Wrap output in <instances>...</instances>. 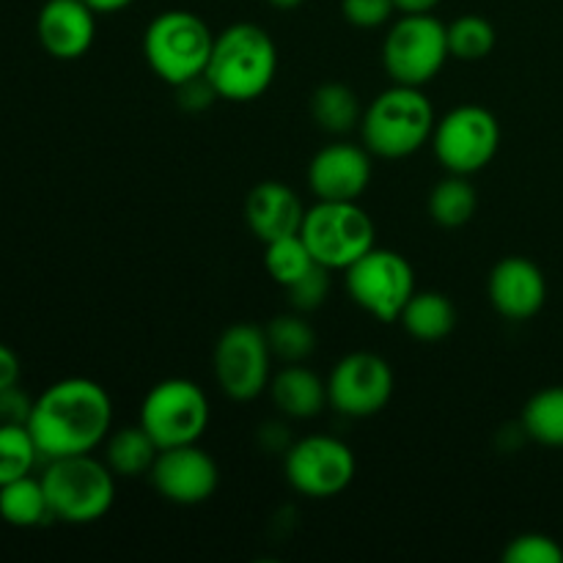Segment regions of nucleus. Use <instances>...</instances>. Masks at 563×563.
Segmentation results:
<instances>
[{
    "label": "nucleus",
    "instance_id": "nucleus-10",
    "mask_svg": "<svg viewBox=\"0 0 563 563\" xmlns=\"http://www.w3.org/2000/svg\"><path fill=\"white\" fill-rule=\"evenodd\" d=\"M432 146L449 174L471 176L487 168L498 154L500 124L482 104H462L438 121Z\"/></svg>",
    "mask_w": 563,
    "mask_h": 563
},
{
    "label": "nucleus",
    "instance_id": "nucleus-15",
    "mask_svg": "<svg viewBox=\"0 0 563 563\" xmlns=\"http://www.w3.org/2000/svg\"><path fill=\"white\" fill-rule=\"evenodd\" d=\"M366 146L333 143L317 152L308 165V185L319 201H357L372 181V157Z\"/></svg>",
    "mask_w": 563,
    "mask_h": 563
},
{
    "label": "nucleus",
    "instance_id": "nucleus-21",
    "mask_svg": "<svg viewBox=\"0 0 563 563\" xmlns=\"http://www.w3.org/2000/svg\"><path fill=\"white\" fill-rule=\"evenodd\" d=\"M157 454V443L148 438V432L141 423H137V427L119 429V432H113L104 440V462H108V467L115 476H146V473L152 471Z\"/></svg>",
    "mask_w": 563,
    "mask_h": 563
},
{
    "label": "nucleus",
    "instance_id": "nucleus-23",
    "mask_svg": "<svg viewBox=\"0 0 563 563\" xmlns=\"http://www.w3.org/2000/svg\"><path fill=\"white\" fill-rule=\"evenodd\" d=\"M0 520L14 528H36L53 520L42 478L22 476L0 487Z\"/></svg>",
    "mask_w": 563,
    "mask_h": 563
},
{
    "label": "nucleus",
    "instance_id": "nucleus-22",
    "mask_svg": "<svg viewBox=\"0 0 563 563\" xmlns=\"http://www.w3.org/2000/svg\"><path fill=\"white\" fill-rule=\"evenodd\" d=\"M311 115L319 130L330 135H346L363 119L361 99L344 82H322L311 97Z\"/></svg>",
    "mask_w": 563,
    "mask_h": 563
},
{
    "label": "nucleus",
    "instance_id": "nucleus-17",
    "mask_svg": "<svg viewBox=\"0 0 563 563\" xmlns=\"http://www.w3.org/2000/svg\"><path fill=\"white\" fill-rule=\"evenodd\" d=\"M489 300L500 317L511 322H526L542 311L548 300V280L533 262L509 256L495 264L489 275Z\"/></svg>",
    "mask_w": 563,
    "mask_h": 563
},
{
    "label": "nucleus",
    "instance_id": "nucleus-25",
    "mask_svg": "<svg viewBox=\"0 0 563 563\" xmlns=\"http://www.w3.org/2000/svg\"><path fill=\"white\" fill-rule=\"evenodd\" d=\"M522 429L542 445H563V385L544 388L528 399Z\"/></svg>",
    "mask_w": 563,
    "mask_h": 563
},
{
    "label": "nucleus",
    "instance_id": "nucleus-36",
    "mask_svg": "<svg viewBox=\"0 0 563 563\" xmlns=\"http://www.w3.org/2000/svg\"><path fill=\"white\" fill-rule=\"evenodd\" d=\"M88 5H91L97 14H113V11H121L126 9V5H132L135 0H86Z\"/></svg>",
    "mask_w": 563,
    "mask_h": 563
},
{
    "label": "nucleus",
    "instance_id": "nucleus-31",
    "mask_svg": "<svg viewBox=\"0 0 563 563\" xmlns=\"http://www.w3.org/2000/svg\"><path fill=\"white\" fill-rule=\"evenodd\" d=\"M330 291V269L322 267V264H313L300 280L289 286V300L297 311L308 313V311H317L319 306L324 302Z\"/></svg>",
    "mask_w": 563,
    "mask_h": 563
},
{
    "label": "nucleus",
    "instance_id": "nucleus-18",
    "mask_svg": "<svg viewBox=\"0 0 563 563\" xmlns=\"http://www.w3.org/2000/svg\"><path fill=\"white\" fill-rule=\"evenodd\" d=\"M247 229L264 245L280 236L300 234L306 209H302L300 196L284 181H262L247 192L245 201Z\"/></svg>",
    "mask_w": 563,
    "mask_h": 563
},
{
    "label": "nucleus",
    "instance_id": "nucleus-24",
    "mask_svg": "<svg viewBox=\"0 0 563 563\" xmlns=\"http://www.w3.org/2000/svg\"><path fill=\"white\" fill-rule=\"evenodd\" d=\"M478 196L476 187L467 181V176L451 174L449 179L438 181L429 192V214L443 229H460L476 214Z\"/></svg>",
    "mask_w": 563,
    "mask_h": 563
},
{
    "label": "nucleus",
    "instance_id": "nucleus-19",
    "mask_svg": "<svg viewBox=\"0 0 563 563\" xmlns=\"http://www.w3.org/2000/svg\"><path fill=\"white\" fill-rule=\"evenodd\" d=\"M273 390V401L284 416L289 418H317L328 405V385L306 366L289 363L284 372H278L269 383Z\"/></svg>",
    "mask_w": 563,
    "mask_h": 563
},
{
    "label": "nucleus",
    "instance_id": "nucleus-4",
    "mask_svg": "<svg viewBox=\"0 0 563 563\" xmlns=\"http://www.w3.org/2000/svg\"><path fill=\"white\" fill-rule=\"evenodd\" d=\"M115 473L108 462L93 460L91 454L60 456L49 460L42 473V487L47 495L53 520L69 526L97 522L113 509Z\"/></svg>",
    "mask_w": 563,
    "mask_h": 563
},
{
    "label": "nucleus",
    "instance_id": "nucleus-3",
    "mask_svg": "<svg viewBox=\"0 0 563 563\" xmlns=\"http://www.w3.org/2000/svg\"><path fill=\"white\" fill-rule=\"evenodd\" d=\"M434 108L418 86L394 82L379 93L361 119L363 146L385 159H401L416 154L434 135Z\"/></svg>",
    "mask_w": 563,
    "mask_h": 563
},
{
    "label": "nucleus",
    "instance_id": "nucleus-20",
    "mask_svg": "<svg viewBox=\"0 0 563 563\" xmlns=\"http://www.w3.org/2000/svg\"><path fill=\"white\" fill-rule=\"evenodd\" d=\"M399 319L412 339L440 341L456 328V308L440 291H416Z\"/></svg>",
    "mask_w": 563,
    "mask_h": 563
},
{
    "label": "nucleus",
    "instance_id": "nucleus-37",
    "mask_svg": "<svg viewBox=\"0 0 563 563\" xmlns=\"http://www.w3.org/2000/svg\"><path fill=\"white\" fill-rule=\"evenodd\" d=\"M269 5H273V9H280V11H291V9H297V5H302L306 3V0H267Z\"/></svg>",
    "mask_w": 563,
    "mask_h": 563
},
{
    "label": "nucleus",
    "instance_id": "nucleus-30",
    "mask_svg": "<svg viewBox=\"0 0 563 563\" xmlns=\"http://www.w3.org/2000/svg\"><path fill=\"white\" fill-rule=\"evenodd\" d=\"M506 563H563V550L548 533H522L504 550Z\"/></svg>",
    "mask_w": 563,
    "mask_h": 563
},
{
    "label": "nucleus",
    "instance_id": "nucleus-7",
    "mask_svg": "<svg viewBox=\"0 0 563 563\" xmlns=\"http://www.w3.org/2000/svg\"><path fill=\"white\" fill-rule=\"evenodd\" d=\"M300 236L322 267L346 269L374 247V220L357 201H319L302 220Z\"/></svg>",
    "mask_w": 563,
    "mask_h": 563
},
{
    "label": "nucleus",
    "instance_id": "nucleus-34",
    "mask_svg": "<svg viewBox=\"0 0 563 563\" xmlns=\"http://www.w3.org/2000/svg\"><path fill=\"white\" fill-rule=\"evenodd\" d=\"M16 383H20V357L14 355V350L0 344V390Z\"/></svg>",
    "mask_w": 563,
    "mask_h": 563
},
{
    "label": "nucleus",
    "instance_id": "nucleus-1",
    "mask_svg": "<svg viewBox=\"0 0 563 563\" xmlns=\"http://www.w3.org/2000/svg\"><path fill=\"white\" fill-rule=\"evenodd\" d=\"M113 423V401L108 390L86 377L53 383L33 399L27 432L44 460L91 454L108 440Z\"/></svg>",
    "mask_w": 563,
    "mask_h": 563
},
{
    "label": "nucleus",
    "instance_id": "nucleus-16",
    "mask_svg": "<svg viewBox=\"0 0 563 563\" xmlns=\"http://www.w3.org/2000/svg\"><path fill=\"white\" fill-rule=\"evenodd\" d=\"M93 14L86 0H47L36 20L38 42L58 60L82 58L97 36Z\"/></svg>",
    "mask_w": 563,
    "mask_h": 563
},
{
    "label": "nucleus",
    "instance_id": "nucleus-13",
    "mask_svg": "<svg viewBox=\"0 0 563 563\" xmlns=\"http://www.w3.org/2000/svg\"><path fill=\"white\" fill-rule=\"evenodd\" d=\"M394 396V368L374 352H352L335 363L328 379V399L341 416L372 418Z\"/></svg>",
    "mask_w": 563,
    "mask_h": 563
},
{
    "label": "nucleus",
    "instance_id": "nucleus-6",
    "mask_svg": "<svg viewBox=\"0 0 563 563\" xmlns=\"http://www.w3.org/2000/svg\"><path fill=\"white\" fill-rule=\"evenodd\" d=\"M449 25L432 14H405L383 42V64L394 82L423 88L449 60Z\"/></svg>",
    "mask_w": 563,
    "mask_h": 563
},
{
    "label": "nucleus",
    "instance_id": "nucleus-9",
    "mask_svg": "<svg viewBox=\"0 0 563 563\" xmlns=\"http://www.w3.org/2000/svg\"><path fill=\"white\" fill-rule=\"evenodd\" d=\"M346 291L379 322H394L416 295V273L401 253L372 247L366 256L346 267Z\"/></svg>",
    "mask_w": 563,
    "mask_h": 563
},
{
    "label": "nucleus",
    "instance_id": "nucleus-12",
    "mask_svg": "<svg viewBox=\"0 0 563 563\" xmlns=\"http://www.w3.org/2000/svg\"><path fill=\"white\" fill-rule=\"evenodd\" d=\"M355 454L346 443L311 434L286 451V478L308 498H333L355 478Z\"/></svg>",
    "mask_w": 563,
    "mask_h": 563
},
{
    "label": "nucleus",
    "instance_id": "nucleus-33",
    "mask_svg": "<svg viewBox=\"0 0 563 563\" xmlns=\"http://www.w3.org/2000/svg\"><path fill=\"white\" fill-rule=\"evenodd\" d=\"M31 410L33 399H27L16 385L0 390V423H20V427H27Z\"/></svg>",
    "mask_w": 563,
    "mask_h": 563
},
{
    "label": "nucleus",
    "instance_id": "nucleus-14",
    "mask_svg": "<svg viewBox=\"0 0 563 563\" xmlns=\"http://www.w3.org/2000/svg\"><path fill=\"white\" fill-rule=\"evenodd\" d=\"M148 476H152L154 489L176 506L203 504L212 498L220 484L218 462L207 451L198 449V443L163 449Z\"/></svg>",
    "mask_w": 563,
    "mask_h": 563
},
{
    "label": "nucleus",
    "instance_id": "nucleus-35",
    "mask_svg": "<svg viewBox=\"0 0 563 563\" xmlns=\"http://www.w3.org/2000/svg\"><path fill=\"white\" fill-rule=\"evenodd\" d=\"M401 14H432L443 0H394Z\"/></svg>",
    "mask_w": 563,
    "mask_h": 563
},
{
    "label": "nucleus",
    "instance_id": "nucleus-26",
    "mask_svg": "<svg viewBox=\"0 0 563 563\" xmlns=\"http://www.w3.org/2000/svg\"><path fill=\"white\" fill-rule=\"evenodd\" d=\"M267 341L273 357H280L286 363H300L313 355L317 350V333L311 324L297 313H280L267 324Z\"/></svg>",
    "mask_w": 563,
    "mask_h": 563
},
{
    "label": "nucleus",
    "instance_id": "nucleus-32",
    "mask_svg": "<svg viewBox=\"0 0 563 563\" xmlns=\"http://www.w3.org/2000/svg\"><path fill=\"white\" fill-rule=\"evenodd\" d=\"M394 0H341V14L355 27H379L394 16Z\"/></svg>",
    "mask_w": 563,
    "mask_h": 563
},
{
    "label": "nucleus",
    "instance_id": "nucleus-8",
    "mask_svg": "<svg viewBox=\"0 0 563 563\" xmlns=\"http://www.w3.org/2000/svg\"><path fill=\"white\" fill-rule=\"evenodd\" d=\"M141 427L159 451L198 443L209 427L207 394L192 379H163L143 399Z\"/></svg>",
    "mask_w": 563,
    "mask_h": 563
},
{
    "label": "nucleus",
    "instance_id": "nucleus-28",
    "mask_svg": "<svg viewBox=\"0 0 563 563\" xmlns=\"http://www.w3.org/2000/svg\"><path fill=\"white\" fill-rule=\"evenodd\" d=\"M38 460H42V454H38L27 427L0 423V487L22 476H31Z\"/></svg>",
    "mask_w": 563,
    "mask_h": 563
},
{
    "label": "nucleus",
    "instance_id": "nucleus-5",
    "mask_svg": "<svg viewBox=\"0 0 563 563\" xmlns=\"http://www.w3.org/2000/svg\"><path fill=\"white\" fill-rule=\"evenodd\" d=\"M214 47V33L198 14L170 9L154 16L143 33V55L154 75L168 86L201 77Z\"/></svg>",
    "mask_w": 563,
    "mask_h": 563
},
{
    "label": "nucleus",
    "instance_id": "nucleus-11",
    "mask_svg": "<svg viewBox=\"0 0 563 563\" xmlns=\"http://www.w3.org/2000/svg\"><path fill=\"white\" fill-rule=\"evenodd\" d=\"M214 379L220 390L234 401H251L269 385V350L267 333L251 322H236L223 330L214 344Z\"/></svg>",
    "mask_w": 563,
    "mask_h": 563
},
{
    "label": "nucleus",
    "instance_id": "nucleus-27",
    "mask_svg": "<svg viewBox=\"0 0 563 563\" xmlns=\"http://www.w3.org/2000/svg\"><path fill=\"white\" fill-rule=\"evenodd\" d=\"M319 264L313 258V253L308 251L306 240L300 234L280 236V240L267 242V253H264V267H267L269 278L275 284L286 286L289 289L295 280H300L308 269Z\"/></svg>",
    "mask_w": 563,
    "mask_h": 563
},
{
    "label": "nucleus",
    "instance_id": "nucleus-29",
    "mask_svg": "<svg viewBox=\"0 0 563 563\" xmlns=\"http://www.w3.org/2000/svg\"><path fill=\"white\" fill-rule=\"evenodd\" d=\"M449 49L460 60H482L495 49V27L482 14L456 16L449 25Z\"/></svg>",
    "mask_w": 563,
    "mask_h": 563
},
{
    "label": "nucleus",
    "instance_id": "nucleus-2",
    "mask_svg": "<svg viewBox=\"0 0 563 563\" xmlns=\"http://www.w3.org/2000/svg\"><path fill=\"white\" fill-rule=\"evenodd\" d=\"M275 71H278V49L273 36L262 25L236 22L214 36L203 75L220 99L251 102L273 86Z\"/></svg>",
    "mask_w": 563,
    "mask_h": 563
}]
</instances>
